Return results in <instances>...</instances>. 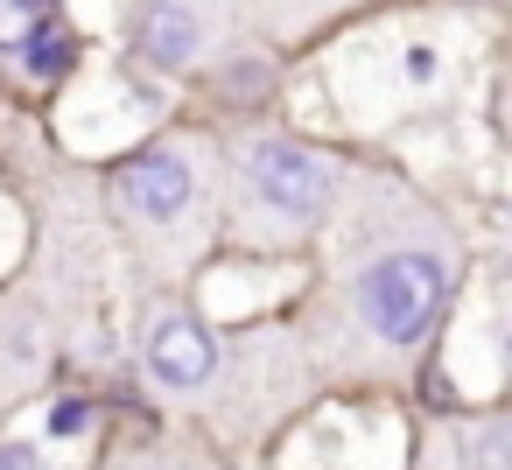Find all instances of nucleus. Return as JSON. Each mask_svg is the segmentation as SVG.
I'll list each match as a JSON object with an SVG mask.
<instances>
[{
  "instance_id": "nucleus-10",
  "label": "nucleus",
  "mask_w": 512,
  "mask_h": 470,
  "mask_svg": "<svg viewBox=\"0 0 512 470\" xmlns=\"http://www.w3.org/2000/svg\"><path fill=\"white\" fill-rule=\"evenodd\" d=\"M29 463H36L29 442H0V470H29Z\"/></svg>"
},
{
  "instance_id": "nucleus-4",
  "label": "nucleus",
  "mask_w": 512,
  "mask_h": 470,
  "mask_svg": "<svg viewBox=\"0 0 512 470\" xmlns=\"http://www.w3.org/2000/svg\"><path fill=\"white\" fill-rule=\"evenodd\" d=\"M120 197H127L134 218L176 225V218L190 211V197H197V176H190V162H183L176 148H148V155H134V162L120 169Z\"/></svg>"
},
{
  "instance_id": "nucleus-5",
  "label": "nucleus",
  "mask_w": 512,
  "mask_h": 470,
  "mask_svg": "<svg viewBox=\"0 0 512 470\" xmlns=\"http://www.w3.org/2000/svg\"><path fill=\"white\" fill-rule=\"evenodd\" d=\"M141 57H148V64H190V57H197V15L176 8V0L148 8V22H141Z\"/></svg>"
},
{
  "instance_id": "nucleus-3",
  "label": "nucleus",
  "mask_w": 512,
  "mask_h": 470,
  "mask_svg": "<svg viewBox=\"0 0 512 470\" xmlns=\"http://www.w3.org/2000/svg\"><path fill=\"white\" fill-rule=\"evenodd\" d=\"M211 372H218V344H211V330H204L197 316L169 309V316L148 323V379H155V386L197 393Z\"/></svg>"
},
{
  "instance_id": "nucleus-9",
  "label": "nucleus",
  "mask_w": 512,
  "mask_h": 470,
  "mask_svg": "<svg viewBox=\"0 0 512 470\" xmlns=\"http://www.w3.org/2000/svg\"><path fill=\"white\" fill-rule=\"evenodd\" d=\"M85 428H92V407L85 400H57L50 407V435H85Z\"/></svg>"
},
{
  "instance_id": "nucleus-7",
  "label": "nucleus",
  "mask_w": 512,
  "mask_h": 470,
  "mask_svg": "<svg viewBox=\"0 0 512 470\" xmlns=\"http://www.w3.org/2000/svg\"><path fill=\"white\" fill-rule=\"evenodd\" d=\"M22 57H29V71H36V78H50V71H64L71 43H64V29H57V22H43V29L22 43Z\"/></svg>"
},
{
  "instance_id": "nucleus-6",
  "label": "nucleus",
  "mask_w": 512,
  "mask_h": 470,
  "mask_svg": "<svg viewBox=\"0 0 512 470\" xmlns=\"http://www.w3.org/2000/svg\"><path fill=\"white\" fill-rule=\"evenodd\" d=\"M470 470H512V421H491L470 435Z\"/></svg>"
},
{
  "instance_id": "nucleus-1",
  "label": "nucleus",
  "mask_w": 512,
  "mask_h": 470,
  "mask_svg": "<svg viewBox=\"0 0 512 470\" xmlns=\"http://www.w3.org/2000/svg\"><path fill=\"white\" fill-rule=\"evenodd\" d=\"M442 288H449V267H442L435 253H421V246H400V253H386V260L365 267V281H358V316H365L372 337L414 344V337L435 323Z\"/></svg>"
},
{
  "instance_id": "nucleus-2",
  "label": "nucleus",
  "mask_w": 512,
  "mask_h": 470,
  "mask_svg": "<svg viewBox=\"0 0 512 470\" xmlns=\"http://www.w3.org/2000/svg\"><path fill=\"white\" fill-rule=\"evenodd\" d=\"M246 183H253V197H260L267 211H281V218H316V211L330 204V169H323L309 148H295V141H253Z\"/></svg>"
},
{
  "instance_id": "nucleus-8",
  "label": "nucleus",
  "mask_w": 512,
  "mask_h": 470,
  "mask_svg": "<svg viewBox=\"0 0 512 470\" xmlns=\"http://www.w3.org/2000/svg\"><path fill=\"white\" fill-rule=\"evenodd\" d=\"M36 29H43V0H0V43L22 50Z\"/></svg>"
}]
</instances>
